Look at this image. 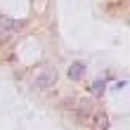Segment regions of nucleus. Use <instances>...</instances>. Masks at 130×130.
Returning <instances> with one entry per match:
<instances>
[{"instance_id":"obj_1","label":"nucleus","mask_w":130,"mask_h":130,"mask_svg":"<svg viewBox=\"0 0 130 130\" xmlns=\"http://www.w3.org/2000/svg\"><path fill=\"white\" fill-rule=\"evenodd\" d=\"M64 111L71 113V118L76 123H88L90 116L95 113V104L88 97H73V99H66L64 102Z\"/></svg>"},{"instance_id":"obj_2","label":"nucleus","mask_w":130,"mask_h":130,"mask_svg":"<svg viewBox=\"0 0 130 130\" xmlns=\"http://www.w3.org/2000/svg\"><path fill=\"white\" fill-rule=\"evenodd\" d=\"M57 80H59L57 69L47 64V66H43L40 71L36 73V78H33V90H36V92H50V90L57 85Z\"/></svg>"},{"instance_id":"obj_3","label":"nucleus","mask_w":130,"mask_h":130,"mask_svg":"<svg viewBox=\"0 0 130 130\" xmlns=\"http://www.w3.org/2000/svg\"><path fill=\"white\" fill-rule=\"evenodd\" d=\"M21 28H24V21L12 17H0V43H12Z\"/></svg>"},{"instance_id":"obj_4","label":"nucleus","mask_w":130,"mask_h":130,"mask_svg":"<svg viewBox=\"0 0 130 130\" xmlns=\"http://www.w3.org/2000/svg\"><path fill=\"white\" fill-rule=\"evenodd\" d=\"M90 130H109V113L106 111H95L88 121Z\"/></svg>"},{"instance_id":"obj_5","label":"nucleus","mask_w":130,"mask_h":130,"mask_svg":"<svg viewBox=\"0 0 130 130\" xmlns=\"http://www.w3.org/2000/svg\"><path fill=\"white\" fill-rule=\"evenodd\" d=\"M85 73H88L85 62H73L71 66H69V78H71V80H83Z\"/></svg>"},{"instance_id":"obj_6","label":"nucleus","mask_w":130,"mask_h":130,"mask_svg":"<svg viewBox=\"0 0 130 130\" xmlns=\"http://www.w3.org/2000/svg\"><path fill=\"white\" fill-rule=\"evenodd\" d=\"M90 90H92V95H102L104 92V80H95Z\"/></svg>"}]
</instances>
